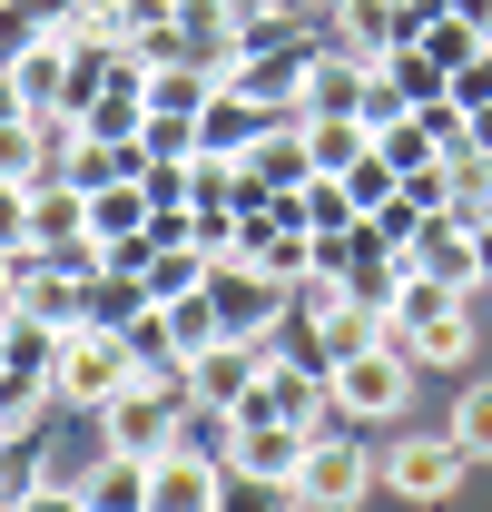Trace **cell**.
I'll use <instances>...</instances> for the list:
<instances>
[{
    "label": "cell",
    "mask_w": 492,
    "mask_h": 512,
    "mask_svg": "<svg viewBox=\"0 0 492 512\" xmlns=\"http://www.w3.org/2000/svg\"><path fill=\"white\" fill-rule=\"evenodd\" d=\"M246 178H256V197H296V188L315 178L306 138H296V128H266V138L246 148Z\"/></svg>",
    "instance_id": "cell-18"
},
{
    "label": "cell",
    "mask_w": 492,
    "mask_h": 512,
    "mask_svg": "<svg viewBox=\"0 0 492 512\" xmlns=\"http://www.w3.org/2000/svg\"><path fill=\"white\" fill-rule=\"evenodd\" d=\"M414 355L384 335V345H365V355H345V365H325V404L345 414V424H394L404 404H414Z\"/></svg>",
    "instance_id": "cell-3"
},
{
    "label": "cell",
    "mask_w": 492,
    "mask_h": 512,
    "mask_svg": "<svg viewBox=\"0 0 492 512\" xmlns=\"http://www.w3.org/2000/svg\"><path fill=\"white\" fill-rule=\"evenodd\" d=\"M0 365H10V306H0Z\"/></svg>",
    "instance_id": "cell-36"
},
{
    "label": "cell",
    "mask_w": 492,
    "mask_h": 512,
    "mask_svg": "<svg viewBox=\"0 0 492 512\" xmlns=\"http://www.w3.org/2000/svg\"><path fill=\"white\" fill-rule=\"evenodd\" d=\"M69 10H99V20H119V0H69Z\"/></svg>",
    "instance_id": "cell-35"
},
{
    "label": "cell",
    "mask_w": 492,
    "mask_h": 512,
    "mask_svg": "<svg viewBox=\"0 0 492 512\" xmlns=\"http://www.w3.org/2000/svg\"><path fill=\"white\" fill-rule=\"evenodd\" d=\"M296 138H306L315 178H345V168L374 148V128H365V119H296Z\"/></svg>",
    "instance_id": "cell-21"
},
{
    "label": "cell",
    "mask_w": 492,
    "mask_h": 512,
    "mask_svg": "<svg viewBox=\"0 0 492 512\" xmlns=\"http://www.w3.org/2000/svg\"><path fill=\"white\" fill-rule=\"evenodd\" d=\"M306 10H335V0H306Z\"/></svg>",
    "instance_id": "cell-37"
},
{
    "label": "cell",
    "mask_w": 492,
    "mask_h": 512,
    "mask_svg": "<svg viewBox=\"0 0 492 512\" xmlns=\"http://www.w3.org/2000/svg\"><path fill=\"white\" fill-rule=\"evenodd\" d=\"M10 512H89V493H79V473H40L10 493Z\"/></svg>",
    "instance_id": "cell-30"
},
{
    "label": "cell",
    "mask_w": 492,
    "mask_h": 512,
    "mask_svg": "<svg viewBox=\"0 0 492 512\" xmlns=\"http://www.w3.org/2000/svg\"><path fill=\"white\" fill-rule=\"evenodd\" d=\"M384 325H394V345H404L414 365H463V355H473V316H463V296L433 286V276H414V266L384 286Z\"/></svg>",
    "instance_id": "cell-1"
},
{
    "label": "cell",
    "mask_w": 492,
    "mask_h": 512,
    "mask_svg": "<svg viewBox=\"0 0 492 512\" xmlns=\"http://www.w3.org/2000/svg\"><path fill=\"white\" fill-rule=\"evenodd\" d=\"M20 247H40V237H30V188L0 178V256H20Z\"/></svg>",
    "instance_id": "cell-33"
},
{
    "label": "cell",
    "mask_w": 492,
    "mask_h": 512,
    "mask_svg": "<svg viewBox=\"0 0 492 512\" xmlns=\"http://www.w3.org/2000/svg\"><path fill=\"white\" fill-rule=\"evenodd\" d=\"M79 493H89V512H148V463H128V453H99V463L79 473Z\"/></svg>",
    "instance_id": "cell-20"
},
{
    "label": "cell",
    "mask_w": 492,
    "mask_h": 512,
    "mask_svg": "<svg viewBox=\"0 0 492 512\" xmlns=\"http://www.w3.org/2000/svg\"><path fill=\"white\" fill-rule=\"evenodd\" d=\"M374 483H384V463L355 444V424H345V414H325V424L306 434V463H296V493H306V512H355Z\"/></svg>",
    "instance_id": "cell-4"
},
{
    "label": "cell",
    "mask_w": 492,
    "mask_h": 512,
    "mask_svg": "<svg viewBox=\"0 0 492 512\" xmlns=\"http://www.w3.org/2000/svg\"><path fill=\"white\" fill-rule=\"evenodd\" d=\"M404 266L414 276H433V286H453V296H473V286H492V247H483V227L473 217H424L414 237H404Z\"/></svg>",
    "instance_id": "cell-7"
},
{
    "label": "cell",
    "mask_w": 492,
    "mask_h": 512,
    "mask_svg": "<svg viewBox=\"0 0 492 512\" xmlns=\"http://www.w3.org/2000/svg\"><path fill=\"white\" fill-rule=\"evenodd\" d=\"M404 10H424V0H404Z\"/></svg>",
    "instance_id": "cell-38"
},
{
    "label": "cell",
    "mask_w": 492,
    "mask_h": 512,
    "mask_svg": "<svg viewBox=\"0 0 492 512\" xmlns=\"http://www.w3.org/2000/svg\"><path fill=\"white\" fill-rule=\"evenodd\" d=\"M0 178H20V188L50 178V119H0Z\"/></svg>",
    "instance_id": "cell-22"
},
{
    "label": "cell",
    "mask_w": 492,
    "mask_h": 512,
    "mask_svg": "<svg viewBox=\"0 0 492 512\" xmlns=\"http://www.w3.org/2000/svg\"><path fill=\"white\" fill-rule=\"evenodd\" d=\"M207 306L217 325L237 335V345H276V316H286V286H266L246 256H217V276H207Z\"/></svg>",
    "instance_id": "cell-9"
},
{
    "label": "cell",
    "mask_w": 492,
    "mask_h": 512,
    "mask_svg": "<svg viewBox=\"0 0 492 512\" xmlns=\"http://www.w3.org/2000/svg\"><path fill=\"white\" fill-rule=\"evenodd\" d=\"M148 316V286H138V276H119V266H99V276H89V325H138Z\"/></svg>",
    "instance_id": "cell-25"
},
{
    "label": "cell",
    "mask_w": 492,
    "mask_h": 512,
    "mask_svg": "<svg viewBox=\"0 0 492 512\" xmlns=\"http://www.w3.org/2000/svg\"><path fill=\"white\" fill-rule=\"evenodd\" d=\"M296 217H306L315 237H345V227H355L365 207L345 197V178H306V188H296Z\"/></svg>",
    "instance_id": "cell-27"
},
{
    "label": "cell",
    "mask_w": 492,
    "mask_h": 512,
    "mask_svg": "<svg viewBox=\"0 0 492 512\" xmlns=\"http://www.w3.org/2000/svg\"><path fill=\"white\" fill-rule=\"evenodd\" d=\"M187 384H168V375H128L109 404H99V444L109 453H128V463H158V453H178L187 434Z\"/></svg>",
    "instance_id": "cell-2"
},
{
    "label": "cell",
    "mask_w": 492,
    "mask_h": 512,
    "mask_svg": "<svg viewBox=\"0 0 492 512\" xmlns=\"http://www.w3.org/2000/svg\"><path fill=\"white\" fill-rule=\"evenodd\" d=\"M217 463H227L237 483H296V463H306V434H296V424H227Z\"/></svg>",
    "instance_id": "cell-12"
},
{
    "label": "cell",
    "mask_w": 492,
    "mask_h": 512,
    "mask_svg": "<svg viewBox=\"0 0 492 512\" xmlns=\"http://www.w3.org/2000/svg\"><path fill=\"white\" fill-rule=\"evenodd\" d=\"M453 444L473 453V463H492V375L453 394Z\"/></svg>",
    "instance_id": "cell-28"
},
{
    "label": "cell",
    "mask_w": 492,
    "mask_h": 512,
    "mask_svg": "<svg viewBox=\"0 0 492 512\" xmlns=\"http://www.w3.org/2000/svg\"><path fill=\"white\" fill-rule=\"evenodd\" d=\"M256 365H266V345H237V335H217V345L187 365V404H217V414H227L246 384H256Z\"/></svg>",
    "instance_id": "cell-15"
},
{
    "label": "cell",
    "mask_w": 492,
    "mask_h": 512,
    "mask_svg": "<svg viewBox=\"0 0 492 512\" xmlns=\"http://www.w3.org/2000/svg\"><path fill=\"white\" fill-rule=\"evenodd\" d=\"M443 109H463V119H473V109H492V50H473V60L443 79Z\"/></svg>",
    "instance_id": "cell-31"
},
{
    "label": "cell",
    "mask_w": 492,
    "mask_h": 512,
    "mask_svg": "<svg viewBox=\"0 0 492 512\" xmlns=\"http://www.w3.org/2000/svg\"><path fill=\"white\" fill-rule=\"evenodd\" d=\"M266 128H296V119H276V109H256V99H237V89L217 79V99L197 109V158H237V168H246V148H256Z\"/></svg>",
    "instance_id": "cell-13"
},
{
    "label": "cell",
    "mask_w": 492,
    "mask_h": 512,
    "mask_svg": "<svg viewBox=\"0 0 492 512\" xmlns=\"http://www.w3.org/2000/svg\"><path fill=\"white\" fill-rule=\"evenodd\" d=\"M207 276H217V256H207V247H158L148 266H138L148 306H178V296H207Z\"/></svg>",
    "instance_id": "cell-19"
},
{
    "label": "cell",
    "mask_w": 492,
    "mask_h": 512,
    "mask_svg": "<svg viewBox=\"0 0 492 512\" xmlns=\"http://www.w3.org/2000/svg\"><path fill=\"white\" fill-rule=\"evenodd\" d=\"M0 119H30V109H20V89H10V69H0Z\"/></svg>",
    "instance_id": "cell-34"
},
{
    "label": "cell",
    "mask_w": 492,
    "mask_h": 512,
    "mask_svg": "<svg viewBox=\"0 0 492 512\" xmlns=\"http://www.w3.org/2000/svg\"><path fill=\"white\" fill-rule=\"evenodd\" d=\"M148 512H227V463L197 453V444L158 453L148 463Z\"/></svg>",
    "instance_id": "cell-11"
},
{
    "label": "cell",
    "mask_w": 492,
    "mask_h": 512,
    "mask_svg": "<svg viewBox=\"0 0 492 512\" xmlns=\"http://www.w3.org/2000/svg\"><path fill=\"white\" fill-rule=\"evenodd\" d=\"M158 325H168V345H178V365H197V355H207V345L227 335L207 296H178V306H158Z\"/></svg>",
    "instance_id": "cell-26"
},
{
    "label": "cell",
    "mask_w": 492,
    "mask_h": 512,
    "mask_svg": "<svg viewBox=\"0 0 492 512\" xmlns=\"http://www.w3.org/2000/svg\"><path fill=\"white\" fill-rule=\"evenodd\" d=\"M374 148H384V168H394V178H414V168H433V158H443V138H433L424 109H404L394 128H374Z\"/></svg>",
    "instance_id": "cell-24"
},
{
    "label": "cell",
    "mask_w": 492,
    "mask_h": 512,
    "mask_svg": "<svg viewBox=\"0 0 492 512\" xmlns=\"http://www.w3.org/2000/svg\"><path fill=\"white\" fill-rule=\"evenodd\" d=\"M30 237H40L50 256L89 247V188H69V178H40V188H30Z\"/></svg>",
    "instance_id": "cell-17"
},
{
    "label": "cell",
    "mask_w": 492,
    "mask_h": 512,
    "mask_svg": "<svg viewBox=\"0 0 492 512\" xmlns=\"http://www.w3.org/2000/svg\"><path fill=\"white\" fill-rule=\"evenodd\" d=\"M138 148H148V158H197V119H168V109H148Z\"/></svg>",
    "instance_id": "cell-32"
},
{
    "label": "cell",
    "mask_w": 492,
    "mask_h": 512,
    "mask_svg": "<svg viewBox=\"0 0 492 512\" xmlns=\"http://www.w3.org/2000/svg\"><path fill=\"white\" fill-rule=\"evenodd\" d=\"M217 99V69L207 60H187V69H148V109H168V119H197Z\"/></svg>",
    "instance_id": "cell-23"
},
{
    "label": "cell",
    "mask_w": 492,
    "mask_h": 512,
    "mask_svg": "<svg viewBox=\"0 0 492 512\" xmlns=\"http://www.w3.org/2000/svg\"><path fill=\"white\" fill-rule=\"evenodd\" d=\"M365 89H374V60H345V50H315L306 89H296V119H365Z\"/></svg>",
    "instance_id": "cell-14"
},
{
    "label": "cell",
    "mask_w": 492,
    "mask_h": 512,
    "mask_svg": "<svg viewBox=\"0 0 492 512\" xmlns=\"http://www.w3.org/2000/svg\"><path fill=\"white\" fill-rule=\"evenodd\" d=\"M306 69H315V30H296V40H266V50H237L217 79H227L237 99H256V109L296 119V89H306Z\"/></svg>",
    "instance_id": "cell-8"
},
{
    "label": "cell",
    "mask_w": 492,
    "mask_h": 512,
    "mask_svg": "<svg viewBox=\"0 0 492 512\" xmlns=\"http://www.w3.org/2000/svg\"><path fill=\"white\" fill-rule=\"evenodd\" d=\"M0 10H10V0H0Z\"/></svg>",
    "instance_id": "cell-39"
},
{
    "label": "cell",
    "mask_w": 492,
    "mask_h": 512,
    "mask_svg": "<svg viewBox=\"0 0 492 512\" xmlns=\"http://www.w3.org/2000/svg\"><path fill=\"white\" fill-rule=\"evenodd\" d=\"M394 188H404V178H394V168H384V148H365V158H355V168H345V197H355V207H365V217H384V207H394Z\"/></svg>",
    "instance_id": "cell-29"
},
{
    "label": "cell",
    "mask_w": 492,
    "mask_h": 512,
    "mask_svg": "<svg viewBox=\"0 0 492 512\" xmlns=\"http://www.w3.org/2000/svg\"><path fill=\"white\" fill-rule=\"evenodd\" d=\"M325 414H335V404H325V365H296V355H276V345H266L256 384L227 404V424H296V434H315Z\"/></svg>",
    "instance_id": "cell-5"
},
{
    "label": "cell",
    "mask_w": 492,
    "mask_h": 512,
    "mask_svg": "<svg viewBox=\"0 0 492 512\" xmlns=\"http://www.w3.org/2000/svg\"><path fill=\"white\" fill-rule=\"evenodd\" d=\"M463 463H473V453L453 444V434H404V444L384 453V493H404V503H453V493H463Z\"/></svg>",
    "instance_id": "cell-10"
},
{
    "label": "cell",
    "mask_w": 492,
    "mask_h": 512,
    "mask_svg": "<svg viewBox=\"0 0 492 512\" xmlns=\"http://www.w3.org/2000/svg\"><path fill=\"white\" fill-rule=\"evenodd\" d=\"M138 128H148V79H138V69H119V79L79 109V128H69V138H109V148H128Z\"/></svg>",
    "instance_id": "cell-16"
},
{
    "label": "cell",
    "mask_w": 492,
    "mask_h": 512,
    "mask_svg": "<svg viewBox=\"0 0 492 512\" xmlns=\"http://www.w3.org/2000/svg\"><path fill=\"white\" fill-rule=\"evenodd\" d=\"M138 375V355H128L119 325H79V335H60V365H50V394L60 404H79V414H99L119 384Z\"/></svg>",
    "instance_id": "cell-6"
}]
</instances>
